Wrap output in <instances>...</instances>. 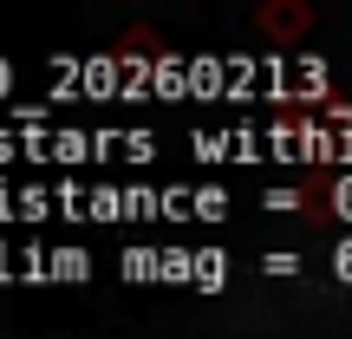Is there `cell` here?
I'll list each match as a JSON object with an SVG mask.
<instances>
[{
  "instance_id": "cell-1",
  "label": "cell",
  "mask_w": 352,
  "mask_h": 339,
  "mask_svg": "<svg viewBox=\"0 0 352 339\" xmlns=\"http://www.w3.org/2000/svg\"><path fill=\"white\" fill-rule=\"evenodd\" d=\"M307 20H314V13H307L300 0H274V7L254 13V26H261V33H274V39H300V33H307Z\"/></svg>"
}]
</instances>
